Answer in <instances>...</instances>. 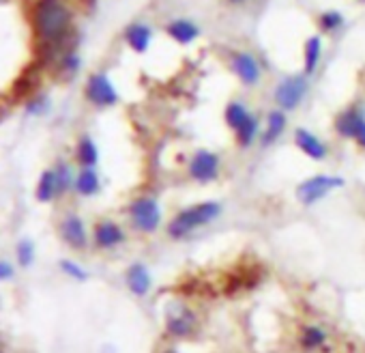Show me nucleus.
<instances>
[{"instance_id": "a878e982", "label": "nucleus", "mask_w": 365, "mask_h": 353, "mask_svg": "<svg viewBox=\"0 0 365 353\" xmlns=\"http://www.w3.org/2000/svg\"><path fill=\"white\" fill-rule=\"evenodd\" d=\"M341 24H344V18L337 11H327L320 18V29L322 31H337Z\"/></svg>"}, {"instance_id": "5701e85b", "label": "nucleus", "mask_w": 365, "mask_h": 353, "mask_svg": "<svg viewBox=\"0 0 365 353\" xmlns=\"http://www.w3.org/2000/svg\"><path fill=\"white\" fill-rule=\"evenodd\" d=\"M258 131H260V127H258V119L254 116V114H250V119L235 131L237 134V142H239V146H243V149H247V146H252L254 144V140L258 138Z\"/></svg>"}, {"instance_id": "7ed1b4c3", "label": "nucleus", "mask_w": 365, "mask_h": 353, "mask_svg": "<svg viewBox=\"0 0 365 353\" xmlns=\"http://www.w3.org/2000/svg\"><path fill=\"white\" fill-rule=\"evenodd\" d=\"M344 188V179L337 174H314L307 176L303 184H299L297 188V199L301 205L312 207L316 203H320L322 199H327L333 190Z\"/></svg>"}, {"instance_id": "2f4dec72", "label": "nucleus", "mask_w": 365, "mask_h": 353, "mask_svg": "<svg viewBox=\"0 0 365 353\" xmlns=\"http://www.w3.org/2000/svg\"><path fill=\"white\" fill-rule=\"evenodd\" d=\"M230 3H245V0H230Z\"/></svg>"}, {"instance_id": "f3484780", "label": "nucleus", "mask_w": 365, "mask_h": 353, "mask_svg": "<svg viewBox=\"0 0 365 353\" xmlns=\"http://www.w3.org/2000/svg\"><path fill=\"white\" fill-rule=\"evenodd\" d=\"M165 31H168V35H170L172 39H176L178 44H192V41L200 35L198 26H196V24H192V22H187V20H176V22H170Z\"/></svg>"}, {"instance_id": "aec40b11", "label": "nucleus", "mask_w": 365, "mask_h": 353, "mask_svg": "<svg viewBox=\"0 0 365 353\" xmlns=\"http://www.w3.org/2000/svg\"><path fill=\"white\" fill-rule=\"evenodd\" d=\"M127 41L135 52H146L148 44H150V29L144 24H133L127 29Z\"/></svg>"}, {"instance_id": "412c9836", "label": "nucleus", "mask_w": 365, "mask_h": 353, "mask_svg": "<svg viewBox=\"0 0 365 353\" xmlns=\"http://www.w3.org/2000/svg\"><path fill=\"white\" fill-rule=\"evenodd\" d=\"M78 161L84 166V168H93L97 161H99V151H97V144L93 142V138L84 136L80 142H78Z\"/></svg>"}, {"instance_id": "f03ea898", "label": "nucleus", "mask_w": 365, "mask_h": 353, "mask_svg": "<svg viewBox=\"0 0 365 353\" xmlns=\"http://www.w3.org/2000/svg\"><path fill=\"white\" fill-rule=\"evenodd\" d=\"M33 24L46 44H58L69 33L71 14L63 0H37L33 7Z\"/></svg>"}, {"instance_id": "39448f33", "label": "nucleus", "mask_w": 365, "mask_h": 353, "mask_svg": "<svg viewBox=\"0 0 365 353\" xmlns=\"http://www.w3.org/2000/svg\"><path fill=\"white\" fill-rule=\"evenodd\" d=\"M187 172L196 184H213L222 174V157L209 149H198L187 164Z\"/></svg>"}, {"instance_id": "6e6552de", "label": "nucleus", "mask_w": 365, "mask_h": 353, "mask_svg": "<svg viewBox=\"0 0 365 353\" xmlns=\"http://www.w3.org/2000/svg\"><path fill=\"white\" fill-rule=\"evenodd\" d=\"M86 97H88L91 104H95L99 108H108V106H114L118 101L116 89L112 86L110 78L103 76V74L91 76V80L86 84Z\"/></svg>"}, {"instance_id": "6ab92c4d", "label": "nucleus", "mask_w": 365, "mask_h": 353, "mask_svg": "<svg viewBox=\"0 0 365 353\" xmlns=\"http://www.w3.org/2000/svg\"><path fill=\"white\" fill-rule=\"evenodd\" d=\"M58 194V176H56V170H46L39 179V186H37V199L41 203H50L54 197Z\"/></svg>"}, {"instance_id": "393cba45", "label": "nucleus", "mask_w": 365, "mask_h": 353, "mask_svg": "<svg viewBox=\"0 0 365 353\" xmlns=\"http://www.w3.org/2000/svg\"><path fill=\"white\" fill-rule=\"evenodd\" d=\"M56 176H58V192H67L71 188V184H76L73 174H71V168L65 166V164H61L56 168Z\"/></svg>"}, {"instance_id": "4be33fe9", "label": "nucleus", "mask_w": 365, "mask_h": 353, "mask_svg": "<svg viewBox=\"0 0 365 353\" xmlns=\"http://www.w3.org/2000/svg\"><path fill=\"white\" fill-rule=\"evenodd\" d=\"M224 119H226L228 127H230L232 131H237V129H239V127L250 119V110H247L241 101H232V104H228V106H226Z\"/></svg>"}, {"instance_id": "4468645a", "label": "nucleus", "mask_w": 365, "mask_h": 353, "mask_svg": "<svg viewBox=\"0 0 365 353\" xmlns=\"http://www.w3.org/2000/svg\"><path fill=\"white\" fill-rule=\"evenodd\" d=\"M61 235L63 239L76 248V250H84L86 248V242H88V235H86V227L84 222L78 218V216H67L61 224Z\"/></svg>"}, {"instance_id": "bb28decb", "label": "nucleus", "mask_w": 365, "mask_h": 353, "mask_svg": "<svg viewBox=\"0 0 365 353\" xmlns=\"http://www.w3.org/2000/svg\"><path fill=\"white\" fill-rule=\"evenodd\" d=\"M18 259H20V265H24V267H29L31 263H33V259H35V248H33V244L31 242H20V246H18Z\"/></svg>"}, {"instance_id": "423d86ee", "label": "nucleus", "mask_w": 365, "mask_h": 353, "mask_svg": "<svg viewBox=\"0 0 365 353\" xmlns=\"http://www.w3.org/2000/svg\"><path fill=\"white\" fill-rule=\"evenodd\" d=\"M198 317L185 304H170L165 310V332L174 338H190L196 332Z\"/></svg>"}, {"instance_id": "b1692460", "label": "nucleus", "mask_w": 365, "mask_h": 353, "mask_svg": "<svg viewBox=\"0 0 365 353\" xmlns=\"http://www.w3.org/2000/svg\"><path fill=\"white\" fill-rule=\"evenodd\" d=\"M320 52H322V41L320 37H312L305 44V74H314L320 61Z\"/></svg>"}, {"instance_id": "ddd939ff", "label": "nucleus", "mask_w": 365, "mask_h": 353, "mask_svg": "<svg viewBox=\"0 0 365 353\" xmlns=\"http://www.w3.org/2000/svg\"><path fill=\"white\" fill-rule=\"evenodd\" d=\"M232 69H235L237 78L247 86H254L260 80V65L247 52H239V54L232 56Z\"/></svg>"}, {"instance_id": "dca6fc26", "label": "nucleus", "mask_w": 365, "mask_h": 353, "mask_svg": "<svg viewBox=\"0 0 365 353\" xmlns=\"http://www.w3.org/2000/svg\"><path fill=\"white\" fill-rule=\"evenodd\" d=\"M286 125H288V121H286L284 110H273V112H269V116H267V127H264V134H262V138H260L262 144H264V146H271V144L284 134Z\"/></svg>"}, {"instance_id": "a211bd4d", "label": "nucleus", "mask_w": 365, "mask_h": 353, "mask_svg": "<svg viewBox=\"0 0 365 353\" xmlns=\"http://www.w3.org/2000/svg\"><path fill=\"white\" fill-rule=\"evenodd\" d=\"M76 190L82 197H95L101 190V182H99V174L93 168H84L78 176H76Z\"/></svg>"}, {"instance_id": "1a4fd4ad", "label": "nucleus", "mask_w": 365, "mask_h": 353, "mask_svg": "<svg viewBox=\"0 0 365 353\" xmlns=\"http://www.w3.org/2000/svg\"><path fill=\"white\" fill-rule=\"evenodd\" d=\"M363 123H365V112H363L361 108L352 106V108H346L344 112L337 114V119H335V131H337V136H341V138L356 140V136H359Z\"/></svg>"}, {"instance_id": "0eeeda50", "label": "nucleus", "mask_w": 365, "mask_h": 353, "mask_svg": "<svg viewBox=\"0 0 365 353\" xmlns=\"http://www.w3.org/2000/svg\"><path fill=\"white\" fill-rule=\"evenodd\" d=\"M305 93H307V80L303 76H292L277 84L275 101L282 110H294L301 106Z\"/></svg>"}, {"instance_id": "f257e3e1", "label": "nucleus", "mask_w": 365, "mask_h": 353, "mask_svg": "<svg viewBox=\"0 0 365 353\" xmlns=\"http://www.w3.org/2000/svg\"><path fill=\"white\" fill-rule=\"evenodd\" d=\"M224 207L217 201H202L196 205H190L185 209H180L165 227V233L170 239L180 242L187 239L192 233H196L202 227H209L211 222H215L222 216Z\"/></svg>"}, {"instance_id": "c756f323", "label": "nucleus", "mask_w": 365, "mask_h": 353, "mask_svg": "<svg viewBox=\"0 0 365 353\" xmlns=\"http://www.w3.org/2000/svg\"><path fill=\"white\" fill-rule=\"evenodd\" d=\"M78 65H80V61H78L76 56H67V59H65V69L76 71V69H78Z\"/></svg>"}, {"instance_id": "cd10ccee", "label": "nucleus", "mask_w": 365, "mask_h": 353, "mask_svg": "<svg viewBox=\"0 0 365 353\" xmlns=\"http://www.w3.org/2000/svg\"><path fill=\"white\" fill-rule=\"evenodd\" d=\"M61 267H63V272H65L67 276H71L73 280H86V278H88V274H86L78 263H73V261H63Z\"/></svg>"}, {"instance_id": "9b49d317", "label": "nucleus", "mask_w": 365, "mask_h": 353, "mask_svg": "<svg viewBox=\"0 0 365 353\" xmlns=\"http://www.w3.org/2000/svg\"><path fill=\"white\" fill-rule=\"evenodd\" d=\"M294 144L299 146L301 153H305V155H307L309 159H314V161H322V159L329 155L327 144H324L316 134H312V131L305 129V127H299V129L294 131Z\"/></svg>"}, {"instance_id": "2eb2a0df", "label": "nucleus", "mask_w": 365, "mask_h": 353, "mask_svg": "<svg viewBox=\"0 0 365 353\" xmlns=\"http://www.w3.org/2000/svg\"><path fill=\"white\" fill-rule=\"evenodd\" d=\"M327 329L320 327V325H305L299 334V347L305 351V353H312V351H318L327 344Z\"/></svg>"}, {"instance_id": "9d476101", "label": "nucleus", "mask_w": 365, "mask_h": 353, "mask_svg": "<svg viewBox=\"0 0 365 353\" xmlns=\"http://www.w3.org/2000/svg\"><path fill=\"white\" fill-rule=\"evenodd\" d=\"M125 282L135 297H146L153 289V276L144 263H131L125 272Z\"/></svg>"}, {"instance_id": "f8f14e48", "label": "nucleus", "mask_w": 365, "mask_h": 353, "mask_svg": "<svg viewBox=\"0 0 365 353\" xmlns=\"http://www.w3.org/2000/svg\"><path fill=\"white\" fill-rule=\"evenodd\" d=\"M93 239H95V246L101 248V250H112L116 246H120L125 242V231L112 222V220H103L95 227V233H93Z\"/></svg>"}, {"instance_id": "20e7f679", "label": "nucleus", "mask_w": 365, "mask_h": 353, "mask_svg": "<svg viewBox=\"0 0 365 353\" xmlns=\"http://www.w3.org/2000/svg\"><path fill=\"white\" fill-rule=\"evenodd\" d=\"M129 220L138 233H155L161 224V207L153 197H140L129 205Z\"/></svg>"}, {"instance_id": "c85d7f7f", "label": "nucleus", "mask_w": 365, "mask_h": 353, "mask_svg": "<svg viewBox=\"0 0 365 353\" xmlns=\"http://www.w3.org/2000/svg\"><path fill=\"white\" fill-rule=\"evenodd\" d=\"M9 278H14V267L5 261H0V282L9 280Z\"/></svg>"}, {"instance_id": "7c9ffc66", "label": "nucleus", "mask_w": 365, "mask_h": 353, "mask_svg": "<svg viewBox=\"0 0 365 353\" xmlns=\"http://www.w3.org/2000/svg\"><path fill=\"white\" fill-rule=\"evenodd\" d=\"M356 142H359L361 149H365V123H363V127H361V131H359V136H356Z\"/></svg>"}]
</instances>
